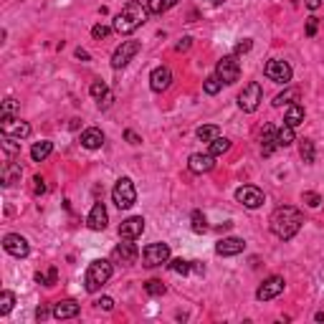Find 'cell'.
Segmentation results:
<instances>
[{
	"mask_svg": "<svg viewBox=\"0 0 324 324\" xmlns=\"http://www.w3.org/2000/svg\"><path fill=\"white\" fill-rule=\"evenodd\" d=\"M294 96H296V92H284V94H279V96L274 99V107H284V104H286L289 99H294Z\"/></svg>",
	"mask_w": 324,
	"mask_h": 324,
	"instance_id": "7bdbcfd3",
	"label": "cell"
},
{
	"mask_svg": "<svg viewBox=\"0 0 324 324\" xmlns=\"http://www.w3.org/2000/svg\"><path fill=\"white\" fill-rule=\"evenodd\" d=\"M190 271H195L198 276H203V274H205V266H203L200 261H190Z\"/></svg>",
	"mask_w": 324,
	"mask_h": 324,
	"instance_id": "c3c4849f",
	"label": "cell"
},
{
	"mask_svg": "<svg viewBox=\"0 0 324 324\" xmlns=\"http://www.w3.org/2000/svg\"><path fill=\"white\" fill-rule=\"evenodd\" d=\"M188 167H190V172H210L213 167H215V154L210 152H195V154H190V160H188Z\"/></svg>",
	"mask_w": 324,
	"mask_h": 324,
	"instance_id": "9a60e30c",
	"label": "cell"
},
{
	"mask_svg": "<svg viewBox=\"0 0 324 324\" xmlns=\"http://www.w3.org/2000/svg\"><path fill=\"white\" fill-rule=\"evenodd\" d=\"M46 317H48V309H46V306H38V309H36V319H41V322H43Z\"/></svg>",
	"mask_w": 324,
	"mask_h": 324,
	"instance_id": "816d5d0a",
	"label": "cell"
},
{
	"mask_svg": "<svg viewBox=\"0 0 324 324\" xmlns=\"http://www.w3.org/2000/svg\"><path fill=\"white\" fill-rule=\"evenodd\" d=\"M172 84V71L167 69V66H157L152 74H150V86H152V92H167Z\"/></svg>",
	"mask_w": 324,
	"mask_h": 324,
	"instance_id": "e0dca14e",
	"label": "cell"
},
{
	"mask_svg": "<svg viewBox=\"0 0 324 324\" xmlns=\"http://www.w3.org/2000/svg\"><path fill=\"white\" fill-rule=\"evenodd\" d=\"M56 281H58V271H56V268H51V271H48V286H54Z\"/></svg>",
	"mask_w": 324,
	"mask_h": 324,
	"instance_id": "681fc988",
	"label": "cell"
},
{
	"mask_svg": "<svg viewBox=\"0 0 324 324\" xmlns=\"http://www.w3.org/2000/svg\"><path fill=\"white\" fill-rule=\"evenodd\" d=\"M96 306L104 309V312H112V309H114V299H112V296H101V299L96 302Z\"/></svg>",
	"mask_w": 324,
	"mask_h": 324,
	"instance_id": "ee69618b",
	"label": "cell"
},
{
	"mask_svg": "<svg viewBox=\"0 0 324 324\" xmlns=\"http://www.w3.org/2000/svg\"><path fill=\"white\" fill-rule=\"evenodd\" d=\"M109 223V215H107V208L104 203H94V208L89 210V218H86V226L92 230H104Z\"/></svg>",
	"mask_w": 324,
	"mask_h": 324,
	"instance_id": "ac0fdd59",
	"label": "cell"
},
{
	"mask_svg": "<svg viewBox=\"0 0 324 324\" xmlns=\"http://www.w3.org/2000/svg\"><path fill=\"white\" fill-rule=\"evenodd\" d=\"M145 291H147L150 296H162L167 289H165V284H162L160 279H150V281L145 284Z\"/></svg>",
	"mask_w": 324,
	"mask_h": 324,
	"instance_id": "d590c367",
	"label": "cell"
},
{
	"mask_svg": "<svg viewBox=\"0 0 324 324\" xmlns=\"http://www.w3.org/2000/svg\"><path fill=\"white\" fill-rule=\"evenodd\" d=\"M79 312H81V306L74 299H63V302L54 304V317L56 319H74V317H79Z\"/></svg>",
	"mask_w": 324,
	"mask_h": 324,
	"instance_id": "ffe728a7",
	"label": "cell"
},
{
	"mask_svg": "<svg viewBox=\"0 0 324 324\" xmlns=\"http://www.w3.org/2000/svg\"><path fill=\"white\" fill-rule=\"evenodd\" d=\"M3 248H5V253L16 256V258H25L31 253V246L20 233H8V236L3 238Z\"/></svg>",
	"mask_w": 324,
	"mask_h": 324,
	"instance_id": "7c38bea8",
	"label": "cell"
},
{
	"mask_svg": "<svg viewBox=\"0 0 324 324\" xmlns=\"http://www.w3.org/2000/svg\"><path fill=\"white\" fill-rule=\"evenodd\" d=\"M89 94H92L94 99H104V96L109 94V86H107L104 81H94L92 86H89Z\"/></svg>",
	"mask_w": 324,
	"mask_h": 324,
	"instance_id": "8d00e7d4",
	"label": "cell"
},
{
	"mask_svg": "<svg viewBox=\"0 0 324 324\" xmlns=\"http://www.w3.org/2000/svg\"><path fill=\"white\" fill-rule=\"evenodd\" d=\"M317 322H324V312H317V317H314Z\"/></svg>",
	"mask_w": 324,
	"mask_h": 324,
	"instance_id": "db71d44e",
	"label": "cell"
},
{
	"mask_svg": "<svg viewBox=\"0 0 324 324\" xmlns=\"http://www.w3.org/2000/svg\"><path fill=\"white\" fill-rule=\"evenodd\" d=\"M230 150V139H226V137H218V139H213L210 142V154H226Z\"/></svg>",
	"mask_w": 324,
	"mask_h": 324,
	"instance_id": "836d02e7",
	"label": "cell"
},
{
	"mask_svg": "<svg viewBox=\"0 0 324 324\" xmlns=\"http://www.w3.org/2000/svg\"><path fill=\"white\" fill-rule=\"evenodd\" d=\"M33 192H36V195H43V192H46V180L41 175L33 177Z\"/></svg>",
	"mask_w": 324,
	"mask_h": 324,
	"instance_id": "b9f144b4",
	"label": "cell"
},
{
	"mask_svg": "<svg viewBox=\"0 0 324 324\" xmlns=\"http://www.w3.org/2000/svg\"><path fill=\"white\" fill-rule=\"evenodd\" d=\"M76 58H81V61H89V54L84 48H76Z\"/></svg>",
	"mask_w": 324,
	"mask_h": 324,
	"instance_id": "f5cc1de1",
	"label": "cell"
},
{
	"mask_svg": "<svg viewBox=\"0 0 324 324\" xmlns=\"http://www.w3.org/2000/svg\"><path fill=\"white\" fill-rule=\"evenodd\" d=\"M112 200L119 210H129L132 205L137 203V190H134V183L129 177H119L116 185L112 190Z\"/></svg>",
	"mask_w": 324,
	"mask_h": 324,
	"instance_id": "277c9868",
	"label": "cell"
},
{
	"mask_svg": "<svg viewBox=\"0 0 324 324\" xmlns=\"http://www.w3.org/2000/svg\"><path fill=\"white\" fill-rule=\"evenodd\" d=\"M20 175H23L20 162H5V167H3V185L10 188L13 183H18V180H20Z\"/></svg>",
	"mask_w": 324,
	"mask_h": 324,
	"instance_id": "603a6c76",
	"label": "cell"
},
{
	"mask_svg": "<svg viewBox=\"0 0 324 324\" xmlns=\"http://www.w3.org/2000/svg\"><path fill=\"white\" fill-rule=\"evenodd\" d=\"M208 3H210V5H220V3H223V0H208Z\"/></svg>",
	"mask_w": 324,
	"mask_h": 324,
	"instance_id": "11a10c76",
	"label": "cell"
},
{
	"mask_svg": "<svg viewBox=\"0 0 324 324\" xmlns=\"http://www.w3.org/2000/svg\"><path fill=\"white\" fill-rule=\"evenodd\" d=\"M236 200L243 205V208L256 210L266 203V195H264V190H258L256 185H243V188L236 190Z\"/></svg>",
	"mask_w": 324,
	"mask_h": 324,
	"instance_id": "52a82bcc",
	"label": "cell"
},
{
	"mask_svg": "<svg viewBox=\"0 0 324 324\" xmlns=\"http://www.w3.org/2000/svg\"><path fill=\"white\" fill-rule=\"evenodd\" d=\"M246 251V241L238 236H228V238H220L215 243V253L218 256H238Z\"/></svg>",
	"mask_w": 324,
	"mask_h": 324,
	"instance_id": "2e32d148",
	"label": "cell"
},
{
	"mask_svg": "<svg viewBox=\"0 0 324 324\" xmlns=\"http://www.w3.org/2000/svg\"><path fill=\"white\" fill-rule=\"evenodd\" d=\"M299 154H302V160H304L306 165H312L314 157H317L314 142H312V139H302V142H299Z\"/></svg>",
	"mask_w": 324,
	"mask_h": 324,
	"instance_id": "83f0119b",
	"label": "cell"
},
{
	"mask_svg": "<svg viewBox=\"0 0 324 324\" xmlns=\"http://www.w3.org/2000/svg\"><path fill=\"white\" fill-rule=\"evenodd\" d=\"M0 129H3V134H10L16 139L31 137V124L23 119H16V116H0Z\"/></svg>",
	"mask_w": 324,
	"mask_h": 324,
	"instance_id": "8fae6325",
	"label": "cell"
},
{
	"mask_svg": "<svg viewBox=\"0 0 324 324\" xmlns=\"http://www.w3.org/2000/svg\"><path fill=\"white\" fill-rule=\"evenodd\" d=\"M167 266H170L172 274H190V261H185V258H170L167 261Z\"/></svg>",
	"mask_w": 324,
	"mask_h": 324,
	"instance_id": "1f68e13d",
	"label": "cell"
},
{
	"mask_svg": "<svg viewBox=\"0 0 324 324\" xmlns=\"http://www.w3.org/2000/svg\"><path fill=\"white\" fill-rule=\"evenodd\" d=\"M279 147V142H276V129L266 124L264 127V132H261V152H264V157H271V154L276 152Z\"/></svg>",
	"mask_w": 324,
	"mask_h": 324,
	"instance_id": "44dd1931",
	"label": "cell"
},
{
	"mask_svg": "<svg viewBox=\"0 0 324 324\" xmlns=\"http://www.w3.org/2000/svg\"><path fill=\"white\" fill-rule=\"evenodd\" d=\"M276 142H279V147H289L294 142V127H289V124L279 127L276 129Z\"/></svg>",
	"mask_w": 324,
	"mask_h": 324,
	"instance_id": "f1b7e54d",
	"label": "cell"
},
{
	"mask_svg": "<svg viewBox=\"0 0 324 324\" xmlns=\"http://www.w3.org/2000/svg\"><path fill=\"white\" fill-rule=\"evenodd\" d=\"M302 200L309 205V208H319L322 195H319V192H304V195H302Z\"/></svg>",
	"mask_w": 324,
	"mask_h": 324,
	"instance_id": "f35d334b",
	"label": "cell"
},
{
	"mask_svg": "<svg viewBox=\"0 0 324 324\" xmlns=\"http://www.w3.org/2000/svg\"><path fill=\"white\" fill-rule=\"evenodd\" d=\"M190 46H192V38H190V36H185L183 41H180V43L175 46V51H177V54H183V51H188Z\"/></svg>",
	"mask_w": 324,
	"mask_h": 324,
	"instance_id": "bcb514c9",
	"label": "cell"
},
{
	"mask_svg": "<svg viewBox=\"0 0 324 324\" xmlns=\"http://www.w3.org/2000/svg\"><path fill=\"white\" fill-rule=\"evenodd\" d=\"M51 152H54V142L41 139V142H36V145L31 147V157H33V162H43Z\"/></svg>",
	"mask_w": 324,
	"mask_h": 324,
	"instance_id": "d4e9b609",
	"label": "cell"
},
{
	"mask_svg": "<svg viewBox=\"0 0 324 324\" xmlns=\"http://www.w3.org/2000/svg\"><path fill=\"white\" fill-rule=\"evenodd\" d=\"M139 41H122V46L112 54V66L114 69H124L129 61H132L137 54H139Z\"/></svg>",
	"mask_w": 324,
	"mask_h": 324,
	"instance_id": "30bf717a",
	"label": "cell"
},
{
	"mask_svg": "<svg viewBox=\"0 0 324 324\" xmlns=\"http://www.w3.org/2000/svg\"><path fill=\"white\" fill-rule=\"evenodd\" d=\"M79 142H81V147H86V150H99L101 145H104V132L96 129V127H89V129L81 132Z\"/></svg>",
	"mask_w": 324,
	"mask_h": 324,
	"instance_id": "d6986e66",
	"label": "cell"
},
{
	"mask_svg": "<svg viewBox=\"0 0 324 324\" xmlns=\"http://www.w3.org/2000/svg\"><path fill=\"white\" fill-rule=\"evenodd\" d=\"M3 150H5V154L8 157H16V154H20V145L16 142V137H10V134H3Z\"/></svg>",
	"mask_w": 324,
	"mask_h": 324,
	"instance_id": "f546056e",
	"label": "cell"
},
{
	"mask_svg": "<svg viewBox=\"0 0 324 324\" xmlns=\"http://www.w3.org/2000/svg\"><path fill=\"white\" fill-rule=\"evenodd\" d=\"M304 122V107L302 104H289L286 107V114H284V124H289V127H299Z\"/></svg>",
	"mask_w": 324,
	"mask_h": 324,
	"instance_id": "cb8c5ba5",
	"label": "cell"
},
{
	"mask_svg": "<svg viewBox=\"0 0 324 324\" xmlns=\"http://www.w3.org/2000/svg\"><path fill=\"white\" fill-rule=\"evenodd\" d=\"M147 16H150V10L142 5V3H137V0H129V3L122 8V13L114 18V31L116 33H122V36H129V33H134L142 23L147 20Z\"/></svg>",
	"mask_w": 324,
	"mask_h": 324,
	"instance_id": "7a4b0ae2",
	"label": "cell"
},
{
	"mask_svg": "<svg viewBox=\"0 0 324 324\" xmlns=\"http://www.w3.org/2000/svg\"><path fill=\"white\" fill-rule=\"evenodd\" d=\"M190 223H192V230H195V233H205V230H208V220H205V215L200 210H192Z\"/></svg>",
	"mask_w": 324,
	"mask_h": 324,
	"instance_id": "d6a6232c",
	"label": "cell"
},
{
	"mask_svg": "<svg viewBox=\"0 0 324 324\" xmlns=\"http://www.w3.org/2000/svg\"><path fill=\"white\" fill-rule=\"evenodd\" d=\"M142 261H145L147 268L167 264V261H170V246H167V243H150L147 248L142 251Z\"/></svg>",
	"mask_w": 324,
	"mask_h": 324,
	"instance_id": "8992f818",
	"label": "cell"
},
{
	"mask_svg": "<svg viewBox=\"0 0 324 324\" xmlns=\"http://www.w3.org/2000/svg\"><path fill=\"white\" fill-rule=\"evenodd\" d=\"M13 306H16V294H13V291H3V294H0V314H8Z\"/></svg>",
	"mask_w": 324,
	"mask_h": 324,
	"instance_id": "e575fe53",
	"label": "cell"
},
{
	"mask_svg": "<svg viewBox=\"0 0 324 324\" xmlns=\"http://www.w3.org/2000/svg\"><path fill=\"white\" fill-rule=\"evenodd\" d=\"M195 134H198L200 142H213V139L220 137V127L218 124H203V127H198Z\"/></svg>",
	"mask_w": 324,
	"mask_h": 324,
	"instance_id": "4316f807",
	"label": "cell"
},
{
	"mask_svg": "<svg viewBox=\"0 0 324 324\" xmlns=\"http://www.w3.org/2000/svg\"><path fill=\"white\" fill-rule=\"evenodd\" d=\"M268 223H271V230H274L276 238L289 241L299 233V228L304 223V215H302V210H296L294 205H281V208H276L271 213Z\"/></svg>",
	"mask_w": 324,
	"mask_h": 324,
	"instance_id": "6da1fadb",
	"label": "cell"
},
{
	"mask_svg": "<svg viewBox=\"0 0 324 324\" xmlns=\"http://www.w3.org/2000/svg\"><path fill=\"white\" fill-rule=\"evenodd\" d=\"M16 112H18V101L13 99V96H8V99L3 101V109H0V116H16Z\"/></svg>",
	"mask_w": 324,
	"mask_h": 324,
	"instance_id": "74e56055",
	"label": "cell"
},
{
	"mask_svg": "<svg viewBox=\"0 0 324 324\" xmlns=\"http://www.w3.org/2000/svg\"><path fill=\"white\" fill-rule=\"evenodd\" d=\"M251 46H253V41H251V38H243V41L236 46V54H248V51H251Z\"/></svg>",
	"mask_w": 324,
	"mask_h": 324,
	"instance_id": "f6af8a7d",
	"label": "cell"
},
{
	"mask_svg": "<svg viewBox=\"0 0 324 324\" xmlns=\"http://www.w3.org/2000/svg\"><path fill=\"white\" fill-rule=\"evenodd\" d=\"M137 253H139L137 246H134L132 241H127V238H124V243H119V246L114 248V258H116V261H122V264H134Z\"/></svg>",
	"mask_w": 324,
	"mask_h": 324,
	"instance_id": "7402d4cb",
	"label": "cell"
},
{
	"mask_svg": "<svg viewBox=\"0 0 324 324\" xmlns=\"http://www.w3.org/2000/svg\"><path fill=\"white\" fill-rule=\"evenodd\" d=\"M215 74H218V79L223 84H236L238 76H241V66H238L236 56H223L220 58L218 66H215Z\"/></svg>",
	"mask_w": 324,
	"mask_h": 324,
	"instance_id": "ba28073f",
	"label": "cell"
},
{
	"mask_svg": "<svg viewBox=\"0 0 324 324\" xmlns=\"http://www.w3.org/2000/svg\"><path fill=\"white\" fill-rule=\"evenodd\" d=\"M261 99H264V89L258 81H248L243 86V92L238 94V107L246 112V114H253L258 109V104H261Z\"/></svg>",
	"mask_w": 324,
	"mask_h": 324,
	"instance_id": "5b68a950",
	"label": "cell"
},
{
	"mask_svg": "<svg viewBox=\"0 0 324 324\" xmlns=\"http://www.w3.org/2000/svg\"><path fill=\"white\" fill-rule=\"evenodd\" d=\"M112 274H114V268H112L109 261H104V258H96V261H92V264H89V268H86V276H84L86 291H92V294L99 291L112 279Z\"/></svg>",
	"mask_w": 324,
	"mask_h": 324,
	"instance_id": "3957f363",
	"label": "cell"
},
{
	"mask_svg": "<svg viewBox=\"0 0 324 324\" xmlns=\"http://www.w3.org/2000/svg\"><path fill=\"white\" fill-rule=\"evenodd\" d=\"M264 74H266V79H271V81H276V84H284L286 86L289 81H291V66L286 61H279V58H274V61H268L266 63V69H264Z\"/></svg>",
	"mask_w": 324,
	"mask_h": 324,
	"instance_id": "9c48e42d",
	"label": "cell"
},
{
	"mask_svg": "<svg viewBox=\"0 0 324 324\" xmlns=\"http://www.w3.org/2000/svg\"><path fill=\"white\" fill-rule=\"evenodd\" d=\"M177 3H180V0H147V10L152 13V16H162V13L175 8Z\"/></svg>",
	"mask_w": 324,
	"mask_h": 324,
	"instance_id": "484cf974",
	"label": "cell"
},
{
	"mask_svg": "<svg viewBox=\"0 0 324 324\" xmlns=\"http://www.w3.org/2000/svg\"><path fill=\"white\" fill-rule=\"evenodd\" d=\"M304 5H306L309 10H319V5H322V0H304Z\"/></svg>",
	"mask_w": 324,
	"mask_h": 324,
	"instance_id": "f907efd6",
	"label": "cell"
},
{
	"mask_svg": "<svg viewBox=\"0 0 324 324\" xmlns=\"http://www.w3.org/2000/svg\"><path fill=\"white\" fill-rule=\"evenodd\" d=\"M142 233H145V218L142 215H132V218H127L122 220V226H119V238L124 241H137Z\"/></svg>",
	"mask_w": 324,
	"mask_h": 324,
	"instance_id": "5bb4252c",
	"label": "cell"
},
{
	"mask_svg": "<svg viewBox=\"0 0 324 324\" xmlns=\"http://www.w3.org/2000/svg\"><path fill=\"white\" fill-rule=\"evenodd\" d=\"M317 31H319V18H317V16H309V18H306V36L314 38Z\"/></svg>",
	"mask_w": 324,
	"mask_h": 324,
	"instance_id": "ab89813d",
	"label": "cell"
},
{
	"mask_svg": "<svg viewBox=\"0 0 324 324\" xmlns=\"http://www.w3.org/2000/svg\"><path fill=\"white\" fill-rule=\"evenodd\" d=\"M124 139L129 142V145H139V142H142V139H139V134H137V132H132V129H127V132H124Z\"/></svg>",
	"mask_w": 324,
	"mask_h": 324,
	"instance_id": "7dc6e473",
	"label": "cell"
},
{
	"mask_svg": "<svg viewBox=\"0 0 324 324\" xmlns=\"http://www.w3.org/2000/svg\"><path fill=\"white\" fill-rule=\"evenodd\" d=\"M109 33H112V28H109V25H101V23L92 28V36L96 38V41H101V38H107Z\"/></svg>",
	"mask_w": 324,
	"mask_h": 324,
	"instance_id": "60d3db41",
	"label": "cell"
},
{
	"mask_svg": "<svg viewBox=\"0 0 324 324\" xmlns=\"http://www.w3.org/2000/svg\"><path fill=\"white\" fill-rule=\"evenodd\" d=\"M284 286H286V281H284L281 276H268L261 286H258L256 291V299L258 302H268V299H276V296L284 291Z\"/></svg>",
	"mask_w": 324,
	"mask_h": 324,
	"instance_id": "4fadbf2b",
	"label": "cell"
},
{
	"mask_svg": "<svg viewBox=\"0 0 324 324\" xmlns=\"http://www.w3.org/2000/svg\"><path fill=\"white\" fill-rule=\"evenodd\" d=\"M203 89H205V94H210V96H215L220 89H223V81L218 79V74H213V76H208V79L203 81Z\"/></svg>",
	"mask_w": 324,
	"mask_h": 324,
	"instance_id": "4dcf8cb0",
	"label": "cell"
}]
</instances>
